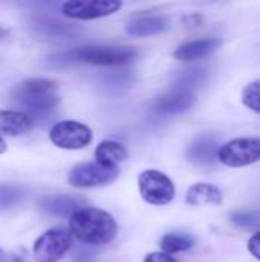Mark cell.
Here are the masks:
<instances>
[{"mask_svg": "<svg viewBox=\"0 0 260 262\" xmlns=\"http://www.w3.org/2000/svg\"><path fill=\"white\" fill-rule=\"evenodd\" d=\"M69 230L70 236L84 244L103 246L115 239L118 226L110 213L97 207H83L70 216Z\"/></svg>", "mask_w": 260, "mask_h": 262, "instance_id": "cell-1", "label": "cell"}, {"mask_svg": "<svg viewBox=\"0 0 260 262\" xmlns=\"http://www.w3.org/2000/svg\"><path fill=\"white\" fill-rule=\"evenodd\" d=\"M58 83L49 78H32L23 81L14 91V100L26 111L31 118L48 117L60 103L55 94Z\"/></svg>", "mask_w": 260, "mask_h": 262, "instance_id": "cell-2", "label": "cell"}, {"mask_svg": "<svg viewBox=\"0 0 260 262\" xmlns=\"http://www.w3.org/2000/svg\"><path fill=\"white\" fill-rule=\"evenodd\" d=\"M138 57L135 48L126 46H81L74 51L54 55L52 60H58L61 64L70 61H80L95 66H124L132 63Z\"/></svg>", "mask_w": 260, "mask_h": 262, "instance_id": "cell-3", "label": "cell"}, {"mask_svg": "<svg viewBox=\"0 0 260 262\" xmlns=\"http://www.w3.org/2000/svg\"><path fill=\"white\" fill-rule=\"evenodd\" d=\"M139 193L143 200L152 206H166L175 198V184L162 172L149 169L138 177Z\"/></svg>", "mask_w": 260, "mask_h": 262, "instance_id": "cell-4", "label": "cell"}, {"mask_svg": "<svg viewBox=\"0 0 260 262\" xmlns=\"http://www.w3.org/2000/svg\"><path fill=\"white\" fill-rule=\"evenodd\" d=\"M218 160L228 167H245L260 161V138H236L219 147Z\"/></svg>", "mask_w": 260, "mask_h": 262, "instance_id": "cell-5", "label": "cell"}, {"mask_svg": "<svg viewBox=\"0 0 260 262\" xmlns=\"http://www.w3.org/2000/svg\"><path fill=\"white\" fill-rule=\"evenodd\" d=\"M51 141L64 150H80L92 143L93 134L90 127L80 121L64 120L57 123L49 132Z\"/></svg>", "mask_w": 260, "mask_h": 262, "instance_id": "cell-6", "label": "cell"}, {"mask_svg": "<svg viewBox=\"0 0 260 262\" xmlns=\"http://www.w3.org/2000/svg\"><path fill=\"white\" fill-rule=\"evenodd\" d=\"M118 175V167H103L98 163H81L69 172L67 183L77 189H92L113 183Z\"/></svg>", "mask_w": 260, "mask_h": 262, "instance_id": "cell-7", "label": "cell"}, {"mask_svg": "<svg viewBox=\"0 0 260 262\" xmlns=\"http://www.w3.org/2000/svg\"><path fill=\"white\" fill-rule=\"evenodd\" d=\"M72 236L64 229L55 227L44 232L34 243V259L35 262H58L70 249Z\"/></svg>", "mask_w": 260, "mask_h": 262, "instance_id": "cell-8", "label": "cell"}, {"mask_svg": "<svg viewBox=\"0 0 260 262\" xmlns=\"http://www.w3.org/2000/svg\"><path fill=\"white\" fill-rule=\"evenodd\" d=\"M121 6L120 0H69L61 5V12L69 18L95 20L115 14Z\"/></svg>", "mask_w": 260, "mask_h": 262, "instance_id": "cell-9", "label": "cell"}, {"mask_svg": "<svg viewBox=\"0 0 260 262\" xmlns=\"http://www.w3.org/2000/svg\"><path fill=\"white\" fill-rule=\"evenodd\" d=\"M195 103H196L195 92L181 88H173L170 92H167L166 95L156 100L153 109L161 115H178L192 109Z\"/></svg>", "mask_w": 260, "mask_h": 262, "instance_id": "cell-10", "label": "cell"}, {"mask_svg": "<svg viewBox=\"0 0 260 262\" xmlns=\"http://www.w3.org/2000/svg\"><path fill=\"white\" fill-rule=\"evenodd\" d=\"M37 206L41 212L58 218L72 216L80 209L78 200L70 195H46L37 201Z\"/></svg>", "mask_w": 260, "mask_h": 262, "instance_id": "cell-11", "label": "cell"}, {"mask_svg": "<svg viewBox=\"0 0 260 262\" xmlns=\"http://www.w3.org/2000/svg\"><path fill=\"white\" fill-rule=\"evenodd\" d=\"M221 45H222V40L219 37H207V38L193 40V41L181 45L175 51L173 57L176 60H181V61H190V60L202 58V57L215 52L216 49H219Z\"/></svg>", "mask_w": 260, "mask_h": 262, "instance_id": "cell-12", "label": "cell"}, {"mask_svg": "<svg viewBox=\"0 0 260 262\" xmlns=\"http://www.w3.org/2000/svg\"><path fill=\"white\" fill-rule=\"evenodd\" d=\"M218 152H219V146H218V141L215 138L199 137L188 146L187 157L195 164L208 166L218 160Z\"/></svg>", "mask_w": 260, "mask_h": 262, "instance_id": "cell-13", "label": "cell"}, {"mask_svg": "<svg viewBox=\"0 0 260 262\" xmlns=\"http://www.w3.org/2000/svg\"><path fill=\"white\" fill-rule=\"evenodd\" d=\"M34 120L20 111H0V137H18L31 130Z\"/></svg>", "mask_w": 260, "mask_h": 262, "instance_id": "cell-14", "label": "cell"}, {"mask_svg": "<svg viewBox=\"0 0 260 262\" xmlns=\"http://www.w3.org/2000/svg\"><path fill=\"white\" fill-rule=\"evenodd\" d=\"M169 28V20L164 15H146L127 25L126 32L132 37H149L164 32Z\"/></svg>", "mask_w": 260, "mask_h": 262, "instance_id": "cell-15", "label": "cell"}, {"mask_svg": "<svg viewBox=\"0 0 260 262\" xmlns=\"http://www.w3.org/2000/svg\"><path fill=\"white\" fill-rule=\"evenodd\" d=\"M127 150L126 147L113 140H106L98 144L95 149V163H98L103 167H118L123 161L127 160Z\"/></svg>", "mask_w": 260, "mask_h": 262, "instance_id": "cell-16", "label": "cell"}, {"mask_svg": "<svg viewBox=\"0 0 260 262\" xmlns=\"http://www.w3.org/2000/svg\"><path fill=\"white\" fill-rule=\"evenodd\" d=\"M222 192L210 183H196L193 184L185 195V201L190 206H204V204H222Z\"/></svg>", "mask_w": 260, "mask_h": 262, "instance_id": "cell-17", "label": "cell"}, {"mask_svg": "<svg viewBox=\"0 0 260 262\" xmlns=\"http://www.w3.org/2000/svg\"><path fill=\"white\" fill-rule=\"evenodd\" d=\"M193 244H195V239L187 233H167L161 239V249L167 255L190 250Z\"/></svg>", "mask_w": 260, "mask_h": 262, "instance_id": "cell-18", "label": "cell"}, {"mask_svg": "<svg viewBox=\"0 0 260 262\" xmlns=\"http://www.w3.org/2000/svg\"><path fill=\"white\" fill-rule=\"evenodd\" d=\"M208 78V71L204 69V68H192V69H187L184 72H181L178 77H176V86L175 88H181V89H187V91H192L195 88H199L202 86Z\"/></svg>", "mask_w": 260, "mask_h": 262, "instance_id": "cell-19", "label": "cell"}, {"mask_svg": "<svg viewBox=\"0 0 260 262\" xmlns=\"http://www.w3.org/2000/svg\"><path fill=\"white\" fill-rule=\"evenodd\" d=\"M26 200V192L14 184H0V210H9Z\"/></svg>", "mask_w": 260, "mask_h": 262, "instance_id": "cell-20", "label": "cell"}, {"mask_svg": "<svg viewBox=\"0 0 260 262\" xmlns=\"http://www.w3.org/2000/svg\"><path fill=\"white\" fill-rule=\"evenodd\" d=\"M38 29L46 35H57V37H67L77 32V28L70 26L69 23H61L55 18L38 20Z\"/></svg>", "mask_w": 260, "mask_h": 262, "instance_id": "cell-21", "label": "cell"}, {"mask_svg": "<svg viewBox=\"0 0 260 262\" xmlns=\"http://www.w3.org/2000/svg\"><path fill=\"white\" fill-rule=\"evenodd\" d=\"M242 103L253 112L260 114V80L251 81L242 91Z\"/></svg>", "mask_w": 260, "mask_h": 262, "instance_id": "cell-22", "label": "cell"}, {"mask_svg": "<svg viewBox=\"0 0 260 262\" xmlns=\"http://www.w3.org/2000/svg\"><path fill=\"white\" fill-rule=\"evenodd\" d=\"M230 220L234 226L242 229H251L260 226V212H233Z\"/></svg>", "mask_w": 260, "mask_h": 262, "instance_id": "cell-23", "label": "cell"}, {"mask_svg": "<svg viewBox=\"0 0 260 262\" xmlns=\"http://www.w3.org/2000/svg\"><path fill=\"white\" fill-rule=\"evenodd\" d=\"M107 84H118V86H126L130 81V72H113L112 75H107Z\"/></svg>", "mask_w": 260, "mask_h": 262, "instance_id": "cell-24", "label": "cell"}, {"mask_svg": "<svg viewBox=\"0 0 260 262\" xmlns=\"http://www.w3.org/2000/svg\"><path fill=\"white\" fill-rule=\"evenodd\" d=\"M248 252L260 261V232L254 233L250 239H248Z\"/></svg>", "mask_w": 260, "mask_h": 262, "instance_id": "cell-25", "label": "cell"}, {"mask_svg": "<svg viewBox=\"0 0 260 262\" xmlns=\"http://www.w3.org/2000/svg\"><path fill=\"white\" fill-rule=\"evenodd\" d=\"M144 262H178L175 258H172L170 255L164 253V252H153V253H149Z\"/></svg>", "mask_w": 260, "mask_h": 262, "instance_id": "cell-26", "label": "cell"}, {"mask_svg": "<svg viewBox=\"0 0 260 262\" xmlns=\"http://www.w3.org/2000/svg\"><path fill=\"white\" fill-rule=\"evenodd\" d=\"M6 149H8V144H6V141L0 137V155H2V154H5V152H6Z\"/></svg>", "mask_w": 260, "mask_h": 262, "instance_id": "cell-27", "label": "cell"}, {"mask_svg": "<svg viewBox=\"0 0 260 262\" xmlns=\"http://www.w3.org/2000/svg\"><path fill=\"white\" fill-rule=\"evenodd\" d=\"M2 258H3V250L0 249V261H2Z\"/></svg>", "mask_w": 260, "mask_h": 262, "instance_id": "cell-28", "label": "cell"}]
</instances>
